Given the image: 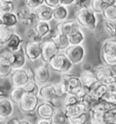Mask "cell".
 I'll return each instance as SVG.
<instances>
[{
	"label": "cell",
	"instance_id": "1",
	"mask_svg": "<svg viewBox=\"0 0 116 124\" xmlns=\"http://www.w3.org/2000/svg\"><path fill=\"white\" fill-rule=\"evenodd\" d=\"M76 21L81 27L91 31L96 30L99 23L97 14L90 8L81 9L76 12Z\"/></svg>",
	"mask_w": 116,
	"mask_h": 124
},
{
	"label": "cell",
	"instance_id": "2",
	"mask_svg": "<svg viewBox=\"0 0 116 124\" xmlns=\"http://www.w3.org/2000/svg\"><path fill=\"white\" fill-rule=\"evenodd\" d=\"M38 98L43 101L49 102L55 108H63V99L57 95L55 84H45L41 86Z\"/></svg>",
	"mask_w": 116,
	"mask_h": 124
},
{
	"label": "cell",
	"instance_id": "3",
	"mask_svg": "<svg viewBox=\"0 0 116 124\" xmlns=\"http://www.w3.org/2000/svg\"><path fill=\"white\" fill-rule=\"evenodd\" d=\"M60 82L62 83L66 94L77 95L84 89V86L79 76L73 74H64Z\"/></svg>",
	"mask_w": 116,
	"mask_h": 124
},
{
	"label": "cell",
	"instance_id": "4",
	"mask_svg": "<svg viewBox=\"0 0 116 124\" xmlns=\"http://www.w3.org/2000/svg\"><path fill=\"white\" fill-rule=\"evenodd\" d=\"M48 66L50 67L51 70L64 75L69 73L74 69V65L70 61V59L67 58L64 52H60L48 63Z\"/></svg>",
	"mask_w": 116,
	"mask_h": 124
},
{
	"label": "cell",
	"instance_id": "5",
	"mask_svg": "<svg viewBox=\"0 0 116 124\" xmlns=\"http://www.w3.org/2000/svg\"><path fill=\"white\" fill-rule=\"evenodd\" d=\"M101 57L104 64L112 67L116 64V39H106L101 48Z\"/></svg>",
	"mask_w": 116,
	"mask_h": 124
},
{
	"label": "cell",
	"instance_id": "6",
	"mask_svg": "<svg viewBox=\"0 0 116 124\" xmlns=\"http://www.w3.org/2000/svg\"><path fill=\"white\" fill-rule=\"evenodd\" d=\"M39 101L40 99L38 98V96L26 94L17 106L22 113L26 115H33L34 113H36L37 107L40 104Z\"/></svg>",
	"mask_w": 116,
	"mask_h": 124
},
{
	"label": "cell",
	"instance_id": "7",
	"mask_svg": "<svg viewBox=\"0 0 116 124\" xmlns=\"http://www.w3.org/2000/svg\"><path fill=\"white\" fill-rule=\"evenodd\" d=\"M61 51L56 46V44L52 39L43 40L42 42V58L43 62L48 64L53 58L59 54Z\"/></svg>",
	"mask_w": 116,
	"mask_h": 124
},
{
	"label": "cell",
	"instance_id": "8",
	"mask_svg": "<svg viewBox=\"0 0 116 124\" xmlns=\"http://www.w3.org/2000/svg\"><path fill=\"white\" fill-rule=\"evenodd\" d=\"M64 54L67 56V58L70 59L74 65L81 64L85 58V47L83 45H77V46H70L65 51Z\"/></svg>",
	"mask_w": 116,
	"mask_h": 124
},
{
	"label": "cell",
	"instance_id": "9",
	"mask_svg": "<svg viewBox=\"0 0 116 124\" xmlns=\"http://www.w3.org/2000/svg\"><path fill=\"white\" fill-rule=\"evenodd\" d=\"M24 50L28 60L36 61L42 57V43L27 41L24 46Z\"/></svg>",
	"mask_w": 116,
	"mask_h": 124
},
{
	"label": "cell",
	"instance_id": "10",
	"mask_svg": "<svg viewBox=\"0 0 116 124\" xmlns=\"http://www.w3.org/2000/svg\"><path fill=\"white\" fill-rule=\"evenodd\" d=\"M80 29L81 26L76 20H66L64 22H59L56 26V31L67 37L76 34Z\"/></svg>",
	"mask_w": 116,
	"mask_h": 124
},
{
	"label": "cell",
	"instance_id": "11",
	"mask_svg": "<svg viewBox=\"0 0 116 124\" xmlns=\"http://www.w3.org/2000/svg\"><path fill=\"white\" fill-rule=\"evenodd\" d=\"M30 78L27 74L26 69L21 70H16L13 71L11 77H10V82L12 87H25L29 82Z\"/></svg>",
	"mask_w": 116,
	"mask_h": 124
},
{
	"label": "cell",
	"instance_id": "12",
	"mask_svg": "<svg viewBox=\"0 0 116 124\" xmlns=\"http://www.w3.org/2000/svg\"><path fill=\"white\" fill-rule=\"evenodd\" d=\"M35 70V80L38 83L39 85L44 86L49 82L51 78L50 67H48L45 63V64H41L38 67H36Z\"/></svg>",
	"mask_w": 116,
	"mask_h": 124
},
{
	"label": "cell",
	"instance_id": "13",
	"mask_svg": "<svg viewBox=\"0 0 116 124\" xmlns=\"http://www.w3.org/2000/svg\"><path fill=\"white\" fill-rule=\"evenodd\" d=\"M79 77L81 78L84 89H85L87 91H89L91 88L96 82H98L94 70H83Z\"/></svg>",
	"mask_w": 116,
	"mask_h": 124
},
{
	"label": "cell",
	"instance_id": "14",
	"mask_svg": "<svg viewBox=\"0 0 116 124\" xmlns=\"http://www.w3.org/2000/svg\"><path fill=\"white\" fill-rule=\"evenodd\" d=\"M15 111V104L10 99H0V119L8 120Z\"/></svg>",
	"mask_w": 116,
	"mask_h": 124
},
{
	"label": "cell",
	"instance_id": "15",
	"mask_svg": "<svg viewBox=\"0 0 116 124\" xmlns=\"http://www.w3.org/2000/svg\"><path fill=\"white\" fill-rule=\"evenodd\" d=\"M55 110H56V108L51 103L46 102V101H43V102H40V104L37 107L36 114L39 117V119L51 120L55 112Z\"/></svg>",
	"mask_w": 116,
	"mask_h": 124
},
{
	"label": "cell",
	"instance_id": "16",
	"mask_svg": "<svg viewBox=\"0 0 116 124\" xmlns=\"http://www.w3.org/2000/svg\"><path fill=\"white\" fill-rule=\"evenodd\" d=\"M47 38H50L49 39H52L55 44L56 46H58V48L60 49V51H65L70 46V40H69V37L64 35V34H61L59 32H55V33H52L49 37Z\"/></svg>",
	"mask_w": 116,
	"mask_h": 124
},
{
	"label": "cell",
	"instance_id": "17",
	"mask_svg": "<svg viewBox=\"0 0 116 124\" xmlns=\"http://www.w3.org/2000/svg\"><path fill=\"white\" fill-rule=\"evenodd\" d=\"M35 11L37 15L38 20L40 21L50 22L52 19H54V8H50L47 5H42L37 9H35Z\"/></svg>",
	"mask_w": 116,
	"mask_h": 124
},
{
	"label": "cell",
	"instance_id": "18",
	"mask_svg": "<svg viewBox=\"0 0 116 124\" xmlns=\"http://www.w3.org/2000/svg\"><path fill=\"white\" fill-rule=\"evenodd\" d=\"M26 62L27 58L26 56L24 48L22 47L20 50L14 53V61L11 64V66L14 69V70H21V69H25V67L26 65Z\"/></svg>",
	"mask_w": 116,
	"mask_h": 124
},
{
	"label": "cell",
	"instance_id": "19",
	"mask_svg": "<svg viewBox=\"0 0 116 124\" xmlns=\"http://www.w3.org/2000/svg\"><path fill=\"white\" fill-rule=\"evenodd\" d=\"M64 110L65 112L66 116L70 118V117H76L80 116L84 113H88L87 108L84 106V104L83 102H79L77 104H74L73 106H69L64 108Z\"/></svg>",
	"mask_w": 116,
	"mask_h": 124
},
{
	"label": "cell",
	"instance_id": "20",
	"mask_svg": "<svg viewBox=\"0 0 116 124\" xmlns=\"http://www.w3.org/2000/svg\"><path fill=\"white\" fill-rule=\"evenodd\" d=\"M94 71H95V75H96L98 81L100 82H103L107 78L110 77L111 75L114 73L112 69V67L108 66L106 64L99 65L98 67L95 68Z\"/></svg>",
	"mask_w": 116,
	"mask_h": 124
},
{
	"label": "cell",
	"instance_id": "21",
	"mask_svg": "<svg viewBox=\"0 0 116 124\" xmlns=\"http://www.w3.org/2000/svg\"><path fill=\"white\" fill-rule=\"evenodd\" d=\"M22 45H23L22 38L17 33H14L13 36L11 37V39L5 44L4 46H6L9 50H11L12 52L15 53V52L20 50L22 48Z\"/></svg>",
	"mask_w": 116,
	"mask_h": 124
},
{
	"label": "cell",
	"instance_id": "22",
	"mask_svg": "<svg viewBox=\"0 0 116 124\" xmlns=\"http://www.w3.org/2000/svg\"><path fill=\"white\" fill-rule=\"evenodd\" d=\"M108 89H109L108 86L105 85L104 83H103V82L98 81L91 88L89 92L91 94H93L96 99L102 100V98L104 96V94L108 91Z\"/></svg>",
	"mask_w": 116,
	"mask_h": 124
},
{
	"label": "cell",
	"instance_id": "23",
	"mask_svg": "<svg viewBox=\"0 0 116 124\" xmlns=\"http://www.w3.org/2000/svg\"><path fill=\"white\" fill-rule=\"evenodd\" d=\"M35 29L37 31V33L39 36L43 39V40L45 39H46L47 37H49L52 32V27L50 26L49 22H45V21H40L36 23L35 26Z\"/></svg>",
	"mask_w": 116,
	"mask_h": 124
},
{
	"label": "cell",
	"instance_id": "24",
	"mask_svg": "<svg viewBox=\"0 0 116 124\" xmlns=\"http://www.w3.org/2000/svg\"><path fill=\"white\" fill-rule=\"evenodd\" d=\"M68 16H69V10L67 7L60 5L54 8V19H55L58 22L66 21Z\"/></svg>",
	"mask_w": 116,
	"mask_h": 124
},
{
	"label": "cell",
	"instance_id": "25",
	"mask_svg": "<svg viewBox=\"0 0 116 124\" xmlns=\"http://www.w3.org/2000/svg\"><path fill=\"white\" fill-rule=\"evenodd\" d=\"M26 94V93L23 87H13L11 91H10L9 99L11 100L14 104L18 105Z\"/></svg>",
	"mask_w": 116,
	"mask_h": 124
},
{
	"label": "cell",
	"instance_id": "26",
	"mask_svg": "<svg viewBox=\"0 0 116 124\" xmlns=\"http://www.w3.org/2000/svg\"><path fill=\"white\" fill-rule=\"evenodd\" d=\"M115 108H116V104L110 103V102L105 101H103V100H100L92 110H93V111H96V112L106 113V112H108V111H110V110L115 109ZM92 110H91V111H92Z\"/></svg>",
	"mask_w": 116,
	"mask_h": 124
},
{
	"label": "cell",
	"instance_id": "27",
	"mask_svg": "<svg viewBox=\"0 0 116 124\" xmlns=\"http://www.w3.org/2000/svg\"><path fill=\"white\" fill-rule=\"evenodd\" d=\"M103 29L109 39H116V21L103 19Z\"/></svg>",
	"mask_w": 116,
	"mask_h": 124
},
{
	"label": "cell",
	"instance_id": "28",
	"mask_svg": "<svg viewBox=\"0 0 116 124\" xmlns=\"http://www.w3.org/2000/svg\"><path fill=\"white\" fill-rule=\"evenodd\" d=\"M52 124H67L68 117L66 116L65 112L63 108H56L55 112L51 119Z\"/></svg>",
	"mask_w": 116,
	"mask_h": 124
},
{
	"label": "cell",
	"instance_id": "29",
	"mask_svg": "<svg viewBox=\"0 0 116 124\" xmlns=\"http://www.w3.org/2000/svg\"><path fill=\"white\" fill-rule=\"evenodd\" d=\"M15 32L12 27H9L6 25H1L0 26V42L4 46L6 43L7 42L9 39H11Z\"/></svg>",
	"mask_w": 116,
	"mask_h": 124
},
{
	"label": "cell",
	"instance_id": "30",
	"mask_svg": "<svg viewBox=\"0 0 116 124\" xmlns=\"http://www.w3.org/2000/svg\"><path fill=\"white\" fill-rule=\"evenodd\" d=\"M2 16V19H3V24L9 27H12V28H14L19 22L17 16L14 12L7 13L4 16Z\"/></svg>",
	"mask_w": 116,
	"mask_h": 124
},
{
	"label": "cell",
	"instance_id": "31",
	"mask_svg": "<svg viewBox=\"0 0 116 124\" xmlns=\"http://www.w3.org/2000/svg\"><path fill=\"white\" fill-rule=\"evenodd\" d=\"M25 36L27 39L28 41H33V42H43V39L39 36L37 31L35 29V27H26V29L25 31Z\"/></svg>",
	"mask_w": 116,
	"mask_h": 124
},
{
	"label": "cell",
	"instance_id": "32",
	"mask_svg": "<svg viewBox=\"0 0 116 124\" xmlns=\"http://www.w3.org/2000/svg\"><path fill=\"white\" fill-rule=\"evenodd\" d=\"M105 113L90 111L89 112V121L90 124H107L105 120Z\"/></svg>",
	"mask_w": 116,
	"mask_h": 124
},
{
	"label": "cell",
	"instance_id": "33",
	"mask_svg": "<svg viewBox=\"0 0 116 124\" xmlns=\"http://www.w3.org/2000/svg\"><path fill=\"white\" fill-rule=\"evenodd\" d=\"M14 69L8 63L0 60V79H5L11 77Z\"/></svg>",
	"mask_w": 116,
	"mask_h": 124
},
{
	"label": "cell",
	"instance_id": "34",
	"mask_svg": "<svg viewBox=\"0 0 116 124\" xmlns=\"http://www.w3.org/2000/svg\"><path fill=\"white\" fill-rule=\"evenodd\" d=\"M41 86L39 85L35 80H29V82L24 87V89L26 94L29 95H34V96H38L39 91H40Z\"/></svg>",
	"mask_w": 116,
	"mask_h": 124
},
{
	"label": "cell",
	"instance_id": "35",
	"mask_svg": "<svg viewBox=\"0 0 116 124\" xmlns=\"http://www.w3.org/2000/svg\"><path fill=\"white\" fill-rule=\"evenodd\" d=\"M0 60L11 65L14 61V52L9 50L6 46L0 47Z\"/></svg>",
	"mask_w": 116,
	"mask_h": 124
},
{
	"label": "cell",
	"instance_id": "36",
	"mask_svg": "<svg viewBox=\"0 0 116 124\" xmlns=\"http://www.w3.org/2000/svg\"><path fill=\"white\" fill-rule=\"evenodd\" d=\"M102 15L104 17V19L116 21V4L107 5Z\"/></svg>",
	"mask_w": 116,
	"mask_h": 124
},
{
	"label": "cell",
	"instance_id": "37",
	"mask_svg": "<svg viewBox=\"0 0 116 124\" xmlns=\"http://www.w3.org/2000/svg\"><path fill=\"white\" fill-rule=\"evenodd\" d=\"M85 39V35L84 31L80 29L76 34L69 37L70 44L71 46H77V45H83V43Z\"/></svg>",
	"mask_w": 116,
	"mask_h": 124
},
{
	"label": "cell",
	"instance_id": "38",
	"mask_svg": "<svg viewBox=\"0 0 116 124\" xmlns=\"http://www.w3.org/2000/svg\"><path fill=\"white\" fill-rule=\"evenodd\" d=\"M106 6L107 4L104 3L103 0H91L90 8L96 14H103Z\"/></svg>",
	"mask_w": 116,
	"mask_h": 124
},
{
	"label": "cell",
	"instance_id": "39",
	"mask_svg": "<svg viewBox=\"0 0 116 124\" xmlns=\"http://www.w3.org/2000/svg\"><path fill=\"white\" fill-rule=\"evenodd\" d=\"M89 120V113H84L80 116L68 118L67 124H86Z\"/></svg>",
	"mask_w": 116,
	"mask_h": 124
},
{
	"label": "cell",
	"instance_id": "40",
	"mask_svg": "<svg viewBox=\"0 0 116 124\" xmlns=\"http://www.w3.org/2000/svg\"><path fill=\"white\" fill-rule=\"evenodd\" d=\"M79 102H80V101L78 99L77 95L66 94L65 96L63 98V108L69 107V106H73L74 104H77Z\"/></svg>",
	"mask_w": 116,
	"mask_h": 124
},
{
	"label": "cell",
	"instance_id": "41",
	"mask_svg": "<svg viewBox=\"0 0 116 124\" xmlns=\"http://www.w3.org/2000/svg\"><path fill=\"white\" fill-rule=\"evenodd\" d=\"M33 10L30 9L29 8H27L26 6V7H23V8H18L17 10H16V14L17 16V17H18V19H19V22L20 23H22L24 20L26 19L27 17L30 16Z\"/></svg>",
	"mask_w": 116,
	"mask_h": 124
},
{
	"label": "cell",
	"instance_id": "42",
	"mask_svg": "<svg viewBox=\"0 0 116 124\" xmlns=\"http://www.w3.org/2000/svg\"><path fill=\"white\" fill-rule=\"evenodd\" d=\"M14 12V3H8L0 0V16Z\"/></svg>",
	"mask_w": 116,
	"mask_h": 124
},
{
	"label": "cell",
	"instance_id": "43",
	"mask_svg": "<svg viewBox=\"0 0 116 124\" xmlns=\"http://www.w3.org/2000/svg\"><path fill=\"white\" fill-rule=\"evenodd\" d=\"M102 100L105 101H108L110 103L116 104V89L109 88L108 91L105 93L104 96L102 98Z\"/></svg>",
	"mask_w": 116,
	"mask_h": 124
},
{
	"label": "cell",
	"instance_id": "44",
	"mask_svg": "<svg viewBox=\"0 0 116 124\" xmlns=\"http://www.w3.org/2000/svg\"><path fill=\"white\" fill-rule=\"evenodd\" d=\"M8 83H0V99H9L12 88H9Z\"/></svg>",
	"mask_w": 116,
	"mask_h": 124
},
{
	"label": "cell",
	"instance_id": "45",
	"mask_svg": "<svg viewBox=\"0 0 116 124\" xmlns=\"http://www.w3.org/2000/svg\"><path fill=\"white\" fill-rule=\"evenodd\" d=\"M25 3L27 8L32 10H35L45 4V0H25Z\"/></svg>",
	"mask_w": 116,
	"mask_h": 124
},
{
	"label": "cell",
	"instance_id": "46",
	"mask_svg": "<svg viewBox=\"0 0 116 124\" xmlns=\"http://www.w3.org/2000/svg\"><path fill=\"white\" fill-rule=\"evenodd\" d=\"M90 4H91V0H76V2L74 6L75 7L76 11H79L81 9L89 8Z\"/></svg>",
	"mask_w": 116,
	"mask_h": 124
},
{
	"label": "cell",
	"instance_id": "47",
	"mask_svg": "<svg viewBox=\"0 0 116 124\" xmlns=\"http://www.w3.org/2000/svg\"><path fill=\"white\" fill-rule=\"evenodd\" d=\"M104 115L107 124H116V108L106 112Z\"/></svg>",
	"mask_w": 116,
	"mask_h": 124
},
{
	"label": "cell",
	"instance_id": "48",
	"mask_svg": "<svg viewBox=\"0 0 116 124\" xmlns=\"http://www.w3.org/2000/svg\"><path fill=\"white\" fill-rule=\"evenodd\" d=\"M45 4L52 8H55L56 7L60 6V0H45Z\"/></svg>",
	"mask_w": 116,
	"mask_h": 124
},
{
	"label": "cell",
	"instance_id": "49",
	"mask_svg": "<svg viewBox=\"0 0 116 124\" xmlns=\"http://www.w3.org/2000/svg\"><path fill=\"white\" fill-rule=\"evenodd\" d=\"M26 70L28 76L30 78L31 80H35V69H33L31 67H27L26 68Z\"/></svg>",
	"mask_w": 116,
	"mask_h": 124
},
{
	"label": "cell",
	"instance_id": "50",
	"mask_svg": "<svg viewBox=\"0 0 116 124\" xmlns=\"http://www.w3.org/2000/svg\"><path fill=\"white\" fill-rule=\"evenodd\" d=\"M76 0H60V5L64 6V7H69L75 4Z\"/></svg>",
	"mask_w": 116,
	"mask_h": 124
},
{
	"label": "cell",
	"instance_id": "51",
	"mask_svg": "<svg viewBox=\"0 0 116 124\" xmlns=\"http://www.w3.org/2000/svg\"><path fill=\"white\" fill-rule=\"evenodd\" d=\"M20 120L17 118H10L8 120H6V124H18Z\"/></svg>",
	"mask_w": 116,
	"mask_h": 124
},
{
	"label": "cell",
	"instance_id": "52",
	"mask_svg": "<svg viewBox=\"0 0 116 124\" xmlns=\"http://www.w3.org/2000/svg\"><path fill=\"white\" fill-rule=\"evenodd\" d=\"M35 124H52L50 120H45V119H38L35 121Z\"/></svg>",
	"mask_w": 116,
	"mask_h": 124
},
{
	"label": "cell",
	"instance_id": "53",
	"mask_svg": "<svg viewBox=\"0 0 116 124\" xmlns=\"http://www.w3.org/2000/svg\"><path fill=\"white\" fill-rule=\"evenodd\" d=\"M107 5H114L116 4V0H103Z\"/></svg>",
	"mask_w": 116,
	"mask_h": 124
},
{
	"label": "cell",
	"instance_id": "54",
	"mask_svg": "<svg viewBox=\"0 0 116 124\" xmlns=\"http://www.w3.org/2000/svg\"><path fill=\"white\" fill-rule=\"evenodd\" d=\"M18 124H32V123L27 120H20L19 123Z\"/></svg>",
	"mask_w": 116,
	"mask_h": 124
},
{
	"label": "cell",
	"instance_id": "55",
	"mask_svg": "<svg viewBox=\"0 0 116 124\" xmlns=\"http://www.w3.org/2000/svg\"><path fill=\"white\" fill-rule=\"evenodd\" d=\"M2 1H5V2H8V3H14L16 0H2Z\"/></svg>",
	"mask_w": 116,
	"mask_h": 124
},
{
	"label": "cell",
	"instance_id": "56",
	"mask_svg": "<svg viewBox=\"0 0 116 124\" xmlns=\"http://www.w3.org/2000/svg\"><path fill=\"white\" fill-rule=\"evenodd\" d=\"M112 70H113V72L116 74V64H115V65H113V66L112 67Z\"/></svg>",
	"mask_w": 116,
	"mask_h": 124
},
{
	"label": "cell",
	"instance_id": "57",
	"mask_svg": "<svg viewBox=\"0 0 116 124\" xmlns=\"http://www.w3.org/2000/svg\"><path fill=\"white\" fill-rule=\"evenodd\" d=\"M0 124H6V120L0 119Z\"/></svg>",
	"mask_w": 116,
	"mask_h": 124
},
{
	"label": "cell",
	"instance_id": "58",
	"mask_svg": "<svg viewBox=\"0 0 116 124\" xmlns=\"http://www.w3.org/2000/svg\"><path fill=\"white\" fill-rule=\"evenodd\" d=\"M3 25V19H2V16H0V26Z\"/></svg>",
	"mask_w": 116,
	"mask_h": 124
},
{
	"label": "cell",
	"instance_id": "59",
	"mask_svg": "<svg viewBox=\"0 0 116 124\" xmlns=\"http://www.w3.org/2000/svg\"><path fill=\"white\" fill-rule=\"evenodd\" d=\"M1 46H3V45H2V44H1V42H0V47H1Z\"/></svg>",
	"mask_w": 116,
	"mask_h": 124
}]
</instances>
